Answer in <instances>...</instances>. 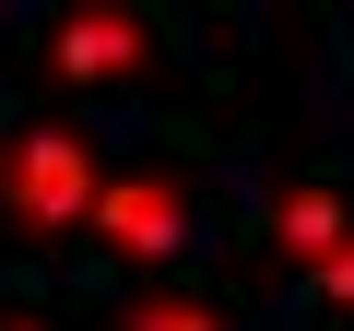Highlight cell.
Returning a JSON list of instances; mask_svg holds the SVG:
<instances>
[{
    "instance_id": "6da1fadb",
    "label": "cell",
    "mask_w": 354,
    "mask_h": 331,
    "mask_svg": "<svg viewBox=\"0 0 354 331\" xmlns=\"http://www.w3.org/2000/svg\"><path fill=\"white\" fill-rule=\"evenodd\" d=\"M95 190H106L95 130H71V118H24L12 142H0V249H24V260L71 249V237L95 225Z\"/></svg>"
},
{
    "instance_id": "7a4b0ae2",
    "label": "cell",
    "mask_w": 354,
    "mask_h": 331,
    "mask_svg": "<svg viewBox=\"0 0 354 331\" xmlns=\"http://www.w3.org/2000/svg\"><path fill=\"white\" fill-rule=\"evenodd\" d=\"M189 225H201V178H189V166H165V154L106 166V190H95V237H106L118 260H165V249H189Z\"/></svg>"
},
{
    "instance_id": "3957f363",
    "label": "cell",
    "mask_w": 354,
    "mask_h": 331,
    "mask_svg": "<svg viewBox=\"0 0 354 331\" xmlns=\"http://www.w3.org/2000/svg\"><path fill=\"white\" fill-rule=\"evenodd\" d=\"M36 60H48V83L130 95V83H153V71H165V36H153L142 12H59V24L36 36Z\"/></svg>"
},
{
    "instance_id": "277c9868",
    "label": "cell",
    "mask_w": 354,
    "mask_h": 331,
    "mask_svg": "<svg viewBox=\"0 0 354 331\" xmlns=\"http://www.w3.org/2000/svg\"><path fill=\"white\" fill-rule=\"evenodd\" d=\"M342 237H354V202H342V178H295V190L272 202V249H283V260H307V272H319Z\"/></svg>"
},
{
    "instance_id": "5b68a950",
    "label": "cell",
    "mask_w": 354,
    "mask_h": 331,
    "mask_svg": "<svg viewBox=\"0 0 354 331\" xmlns=\"http://www.w3.org/2000/svg\"><path fill=\"white\" fill-rule=\"evenodd\" d=\"M118 331H225V307L189 296V284H142V296L118 307Z\"/></svg>"
},
{
    "instance_id": "8992f818",
    "label": "cell",
    "mask_w": 354,
    "mask_h": 331,
    "mask_svg": "<svg viewBox=\"0 0 354 331\" xmlns=\"http://www.w3.org/2000/svg\"><path fill=\"white\" fill-rule=\"evenodd\" d=\"M307 284H319V307H330V319H354V237H342V249H330Z\"/></svg>"
},
{
    "instance_id": "52a82bcc",
    "label": "cell",
    "mask_w": 354,
    "mask_h": 331,
    "mask_svg": "<svg viewBox=\"0 0 354 331\" xmlns=\"http://www.w3.org/2000/svg\"><path fill=\"white\" fill-rule=\"evenodd\" d=\"M0 331H48V319H0Z\"/></svg>"
}]
</instances>
